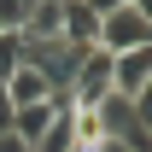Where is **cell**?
Returning <instances> with one entry per match:
<instances>
[{
	"label": "cell",
	"instance_id": "cell-1",
	"mask_svg": "<svg viewBox=\"0 0 152 152\" xmlns=\"http://www.w3.org/2000/svg\"><path fill=\"white\" fill-rule=\"evenodd\" d=\"M82 58H88V47H70V41H23V64H35L53 94H64V88L76 82Z\"/></svg>",
	"mask_w": 152,
	"mask_h": 152
},
{
	"label": "cell",
	"instance_id": "cell-2",
	"mask_svg": "<svg viewBox=\"0 0 152 152\" xmlns=\"http://www.w3.org/2000/svg\"><path fill=\"white\" fill-rule=\"evenodd\" d=\"M99 53H134V47H152V18L134 12V6H117V12H99V35H94Z\"/></svg>",
	"mask_w": 152,
	"mask_h": 152
},
{
	"label": "cell",
	"instance_id": "cell-3",
	"mask_svg": "<svg viewBox=\"0 0 152 152\" xmlns=\"http://www.w3.org/2000/svg\"><path fill=\"white\" fill-rule=\"evenodd\" d=\"M105 94H117V88H111V53L88 47V58H82L76 82L64 88V99H70V111H94V105H99Z\"/></svg>",
	"mask_w": 152,
	"mask_h": 152
},
{
	"label": "cell",
	"instance_id": "cell-4",
	"mask_svg": "<svg viewBox=\"0 0 152 152\" xmlns=\"http://www.w3.org/2000/svg\"><path fill=\"white\" fill-rule=\"evenodd\" d=\"M58 111H70V99H64V94H53L47 105H18V111H12V134H18L23 146H35V140L47 134V123H53Z\"/></svg>",
	"mask_w": 152,
	"mask_h": 152
},
{
	"label": "cell",
	"instance_id": "cell-5",
	"mask_svg": "<svg viewBox=\"0 0 152 152\" xmlns=\"http://www.w3.org/2000/svg\"><path fill=\"white\" fill-rule=\"evenodd\" d=\"M146 82H152V47H134V53H117L111 58V88H117V94L134 99Z\"/></svg>",
	"mask_w": 152,
	"mask_h": 152
},
{
	"label": "cell",
	"instance_id": "cell-6",
	"mask_svg": "<svg viewBox=\"0 0 152 152\" xmlns=\"http://www.w3.org/2000/svg\"><path fill=\"white\" fill-rule=\"evenodd\" d=\"M58 29H64V0H35L18 23L23 41H58Z\"/></svg>",
	"mask_w": 152,
	"mask_h": 152
},
{
	"label": "cell",
	"instance_id": "cell-7",
	"mask_svg": "<svg viewBox=\"0 0 152 152\" xmlns=\"http://www.w3.org/2000/svg\"><path fill=\"white\" fill-rule=\"evenodd\" d=\"M94 35H99V12L88 6V0H64V29H58V41L94 47Z\"/></svg>",
	"mask_w": 152,
	"mask_h": 152
},
{
	"label": "cell",
	"instance_id": "cell-8",
	"mask_svg": "<svg viewBox=\"0 0 152 152\" xmlns=\"http://www.w3.org/2000/svg\"><path fill=\"white\" fill-rule=\"evenodd\" d=\"M6 99H12V105H47L53 88H47V76H41L35 64H18V70L6 76Z\"/></svg>",
	"mask_w": 152,
	"mask_h": 152
},
{
	"label": "cell",
	"instance_id": "cell-9",
	"mask_svg": "<svg viewBox=\"0 0 152 152\" xmlns=\"http://www.w3.org/2000/svg\"><path fill=\"white\" fill-rule=\"evenodd\" d=\"M29 152H76V129H70V111H58L53 123H47V134H41Z\"/></svg>",
	"mask_w": 152,
	"mask_h": 152
},
{
	"label": "cell",
	"instance_id": "cell-10",
	"mask_svg": "<svg viewBox=\"0 0 152 152\" xmlns=\"http://www.w3.org/2000/svg\"><path fill=\"white\" fill-rule=\"evenodd\" d=\"M23 64V35L18 29H0V88H6V76Z\"/></svg>",
	"mask_w": 152,
	"mask_h": 152
},
{
	"label": "cell",
	"instance_id": "cell-11",
	"mask_svg": "<svg viewBox=\"0 0 152 152\" xmlns=\"http://www.w3.org/2000/svg\"><path fill=\"white\" fill-rule=\"evenodd\" d=\"M129 105H134V123H140V129L152 134V82H146V88H140V94L129 99Z\"/></svg>",
	"mask_w": 152,
	"mask_h": 152
},
{
	"label": "cell",
	"instance_id": "cell-12",
	"mask_svg": "<svg viewBox=\"0 0 152 152\" xmlns=\"http://www.w3.org/2000/svg\"><path fill=\"white\" fill-rule=\"evenodd\" d=\"M12 111H18V105H12V99H6V88H0V134H12Z\"/></svg>",
	"mask_w": 152,
	"mask_h": 152
},
{
	"label": "cell",
	"instance_id": "cell-13",
	"mask_svg": "<svg viewBox=\"0 0 152 152\" xmlns=\"http://www.w3.org/2000/svg\"><path fill=\"white\" fill-rule=\"evenodd\" d=\"M0 152H29V146H23L18 134H0Z\"/></svg>",
	"mask_w": 152,
	"mask_h": 152
},
{
	"label": "cell",
	"instance_id": "cell-14",
	"mask_svg": "<svg viewBox=\"0 0 152 152\" xmlns=\"http://www.w3.org/2000/svg\"><path fill=\"white\" fill-rule=\"evenodd\" d=\"M94 12H117V6H129V0H88Z\"/></svg>",
	"mask_w": 152,
	"mask_h": 152
},
{
	"label": "cell",
	"instance_id": "cell-15",
	"mask_svg": "<svg viewBox=\"0 0 152 152\" xmlns=\"http://www.w3.org/2000/svg\"><path fill=\"white\" fill-rule=\"evenodd\" d=\"M129 6H134V12H146V18H152V0H129Z\"/></svg>",
	"mask_w": 152,
	"mask_h": 152
}]
</instances>
